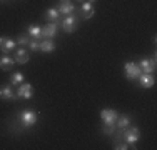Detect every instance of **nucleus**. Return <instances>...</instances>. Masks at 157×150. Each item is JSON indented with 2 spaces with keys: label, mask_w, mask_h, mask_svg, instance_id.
<instances>
[{
  "label": "nucleus",
  "mask_w": 157,
  "mask_h": 150,
  "mask_svg": "<svg viewBox=\"0 0 157 150\" xmlns=\"http://www.w3.org/2000/svg\"><path fill=\"white\" fill-rule=\"evenodd\" d=\"M17 120L24 129H32L37 122H39V114L33 110H22L17 115Z\"/></svg>",
  "instance_id": "1"
},
{
  "label": "nucleus",
  "mask_w": 157,
  "mask_h": 150,
  "mask_svg": "<svg viewBox=\"0 0 157 150\" xmlns=\"http://www.w3.org/2000/svg\"><path fill=\"white\" fill-rule=\"evenodd\" d=\"M121 133H122V138H124L129 145H136L140 138V130L137 129V127L129 125V127H125L124 130H121Z\"/></svg>",
  "instance_id": "2"
},
{
  "label": "nucleus",
  "mask_w": 157,
  "mask_h": 150,
  "mask_svg": "<svg viewBox=\"0 0 157 150\" xmlns=\"http://www.w3.org/2000/svg\"><path fill=\"white\" fill-rule=\"evenodd\" d=\"M77 24H78V17L77 15H65V17L62 18L60 25H62V30L65 33H74L77 30Z\"/></svg>",
  "instance_id": "3"
},
{
  "label": "nucleus",
  "mask_w": 157,
  "mask_h": 150,
  "mask_svg": "<svg viewBox=\"0 0 157 150\" xmlns=\"http://www.w3.org/2000/svg\"><path fill=\"white\" fill-rule=\"evenodd\" d=\"M124 72H125V77L129 78V80H137L139 78V75L142 73L139 63L136 62H125L124 63Z\"/></svg>",
  "instance_id": "4"
},
{
  "label": "nucleus",
  "mask_w": 157,
  "mask_h": 150,
  "mask_svg": "<svg viewBox=\"0 0 157 150\" xmlns=\"http://www.w3.org/2000/svg\"><path fill=\"white\" fill-rule=\"evenodd\" d=\"M100 118H102L104 125H115L119 118V112L112 110V108H104V110H100Z\"/></svg>",
  "instance_id": "5"
},
{
  "label": "nucleus",
  "mask_w": 157,
  "mask_h": 150,
  "mask_svg": "<svg viewBox=\"0 0 157 150\" xmlns=\"http://www.w3.org/2000/svg\"><path fill=\"white\" fill-rule=\"evenodd\" d=\"M17 97L18 99H24V100H29L33 97V87L27 82H22L17 88Z\"/></svg>",
  "instance_id": "6"
},
{
  "label": "nucleus",
  "mask_w": 157,
  "mask_h": 150,
  "mask_svg": "<svg viewBox=\"0 0 157 150\" xmlns=\"http://www.w3.org/2000/svg\"><path fill=\"white\" fill-rule=\"evenodd\" d=\"M57 30H59V22H48L45 27H42V40L44 39L52 40L57 35Z\"/></svg>",
  "instance_id": "7"
},
{
  "label": "nucleus",
  "mask_w": 157,
  "mask_h": 150,
  "mask_svg": "<svg viewBox=\"0 0 157 150\" xmlns=\"http://www.w3.org/2000/svg\"><path fill=\"white\" fill-rule=\"evenodd\" d=\"M15 47H17V40L10 39V37H0V50L3 54H10Z\"/></svg>",
  "instance_id": "8"
},
{
  "label": "nucleus",
  "mask_w": 157,
  "mask_h": 150,
  "mask_svg": "<svg viewBox=\"0 0 157 150\" xmlns=\"http://www.w3.org/2000/svg\"><path fill=\"white\" fill-rule=\"evenodd\" d=\"M57 10H59V13H60V15H70V13H74L75 7H74L72 0H59Z\"/></svg>",
  "instance_id": "9"
},
{
  "label": "nucleus",
  "mask_w": 157,
  "mask_h": 150,
  "mask_svg": "<svg viewBox=\"0 0 157 150\" xmlns=\"http://www.w3.org/2000/svg\"><path fill=\"white\" fill-rule=\"evenodd\" d=\"M0 99L2 100H17V92H13L12 85H2L0 87Z\"/></svg>",
  "instance_id": "10"
},
{
  "label": "nucleus",
  "mask_w": 157,
  "mask_h": 150,
  "mask_svg": "<svg viewBox=\"0 0 157 150\" xmlns=\"http://www.w3.org/2000/svg\"><path fill=\"white\" fill-rule=\"evenodd\" d=\"M137 80H139L140 87H144V88H152V87L155 85V77H154V73H140Z\"/></svg>",
  "instance_id": "11"
},
{
  "label": "nucleus",
  "mask_w": 157,
  "mask_h": 150,
  "mask_svg": "<svg viewBox=\"0 0 157 150\" xmlns=\"http://www.w3.org/2000/svg\"><path fill=\"white\" fill-rule=\"evenodd\" d=\"M13 65H15V58H12L9 54H5V55L0 57V69H2V70H5V72H7V70H10Z\"/></svg>",
  "instance_id": "12"
},
{
  "label": "nucleus",
  "mask_w": 157,
  "mask_h": 150,
  "mask_svg": "<svg viewBox=\"0 0 157 150\" xmlns=\"http://www.w3.org/2000/svg\"><path fill=\"white\" fill-rule=\"evenodd\" d=\"M30 60V55L27 54L25 48H18L17 54H15V63H20V65H25V63Z\"/></svg>",
  "instance_id": "13"
},
{
  "label": "nucleus",
  "mask_w": 157,
  "mask_h": 150,
  "mask_svg": "<svg viewBox=\"0 0 157 150\" xmlns=\"http://www.w3.org/2000/svg\"><path fill=\"white\" fill-rule=\"evenodd\" d=\"M130 125V117L127 114L124 115H119V118H117V122H115V127H117L119 130H124L125 127H129Z\"/></svg>",
  "instance_id": "14"
},
{
  "label": "nucleus",
  "mask_w": 157,
  "mask_h": 150,
  "mask_svg": "<svg viewBox=\"0 0 157 150\" xmlns=\"http://www.w3.org/2000/svg\"><path fill=\"white\" fill-rule=\"evenodd\" d=\"M40 50H42L44 54H50V52L55 50V43L48 39H44L42 42H40Z\"/></svg>",
  "instance_id": "15"
},
{
  "label": "nucleus",
  "mask_w": 157,
  "mask_h": 150,
  "mask_svg": "<svg viewBox=\"0 0 157 150\" xmlns=\"http://www.w3.org/2000/svg\"><path fill=\"white\" fill-rule=\"evenodd\" d=\"M139 67H140L142 73H154V72H155V69L151 65V62H149V58H142L140 62H139Z\"/></svg>",
  "instance_id": "16"
},
{
  "label": "nucleus",
  "mask_w": 157,
  "mask_h": 150,
  "mask_svg": "<svg viewBox=\"0 0 157 150\" xmlns=\"http://www.w3.org/2000/svg\"><path fill=\"white\" fill-rule=\"evenodd\" d=\"M45 18L48 22H59L60 20V13H59L57 9H48L45 12Z\"/></svg>",
  "instance_id": "17"
},
{
  "label": "nucleus",
  "mask_w": 157,
  "mask_h": 150,
  "mask_svg": "<svg viewBox=\"0 0 157 150\" xmlns=\"http://www.w3.org/2000/svg\"><path fill=\"white\" fill-rule=\"evenodd\" d=\"M29 33H30V37L35 40L42 39V28H40L39 25H30V27H29Z\"/></svg>",
  "instance_id": "18"
},
{
  "label": "nucleus",
  "mask_w": 157,
  "mask_h": 150,
  "mask_svg": "<svg viewBox=\"0 0 157 150\" xmlns=\"http://www.w3.org/2000/svg\"><path fill=\"white\" fill-rule=\"evenodd\" d=\"M24 73L22 72H13L12 77H10V85H20L22 82H24Z\"/></svg>",
  "instance_id": "19"
},
{
  "label": "nucleus",
  "mask_w": 157,
  "mask_h": 150,
  "mask_svg": "<svg viewBox=\"0 0 157 150\" xmlns=\"http://www.w3.org/2000/svg\"><path fill=\"white\" fill-rule=\"evenodd\" d=\"M90 10H94V2H92V0L82 2V5H80V12L82 13H87V12H90Z\"/></svg>",
  "instance_id": "20"
},
{
  "label": "nucleus",
  "mask_w": 157,
  "mask_h": 150,
  "mask_svg": "<svg viewBox=\"0 0 157 150\" xmlns=\"http://www.w3.org/2000/svg\"><path fill=\"white\" fill-rule=\"evenodd\" d=\"M27 47L30 48L32 52H39V50H40V40H35V39L29 40V45H27Z\"/></svg>",
  "instance_id": "21"
},
{
  "label": "nucleus",
  "mask_w": 157,
  "mask_h": 150,
  "mask_svg": "<svg viewBox=\"0 0 157 150\" xmlns=\"http://www.w3.org/2000/svg\"><path fill=\"white\" fill-rule=\"evenodd\" d=\"M29 35H25V33H20V35L17 37V43L22 45V47H25V45H29Z\"/></svg>",
  "instance_id": "22"
},
{
  "label": "nucleus",
  "mask_w": 157,
  "mask_h": 150,
  "mask_svg": "<svg viewBox=\"0 0 157 150\" xmlns=\"http://www.w3.org/2000/svg\"><path fill=\"white\" fill-rule=\"evenodd\" d=\"M115 129H117L115 125H104V127H102V133H105V135H114Z\"/></svg>",
  "instance_id": "23"
},
{
  "label": "nucleus",
  "mask_w": 157,
  "mask_h": 150,
  "mask_svg": "<svg viewBox=\"0 0 157 150\" xmlns=\"http://www.w3.org/2000/svg\"><path fill=\"white\" fill-rule=\"evenodd\" d=\"M95 15V10H90V12H87V13H84L82 17H84V20H89V18H92Z\"/></svg>",
  "instance_id": "24"
},
{
  "label": "nucleus",
  "mask_w": 157,
  "mask_h": 150,
  "mask_svg": "<svg viewBox=\"0 0 157 150\" xmlns=\"http://www.w3.org/2000/svg\"><path fill=\"white\" fill-rule=\"evenodd\" d=\"M149 62H151V65H152V67H154V69H155V67H157V60H155V54L152 55L151 58H149Z\"/></svg>",
  "instance_id": "25"
},
{
  "label": "nucleus",
  "mask_w": 157,
  "mask_h": 150,
  "mask_svg": "<svg viewBox=\"0 0 157 150\" xmlns=\"http://www.w3.org/2000/svg\"><path fill=\"white\" fill-rule=\"evenodd\" d=\"M77 2H85V0H77Z\"/></svg>",
  "instance_id": "26"
}]
</instances>
